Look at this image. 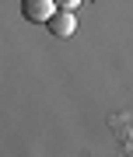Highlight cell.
<instances>
[{
    "label": "cell",
    "mask_w": 133,
    "mask_h": 157,
    "mask_svg": "<svg viewBox=\"0 0 133 157\" xmlns=\"http://www.w3.org/2000/svg\"><path fill=\"white\" fill-rule=\"evenodd\" d=\"M49 32L56 35V39H70V35L77 32V17H74V11H56L53 21H49Z\"/></svg>",
    "instance_id": "2"
},
{
    "label": "cell",
    "mask_w": 133,
    "mask_h": 157,
    "mask_svg": "<svg viewBox=\"0 0 133 157\" xmlns=\"http://www.w3.org/2000/svg\"><path fill=\"white\" fill-rule=\"evenodd\" d=\"M56 11H60L56 0H21V14H25V21H32V25H49Z\"/></svg>",
    "instance_id": "1"
},
{
    "label": "cell",
    "mask_w": 133,
    "mask_h": 157,
    "mask_svg": "<svg viewBox=\"0 0 133 157\" xmlns=\"http://www.w3.org/2000/svg\"><path fill=\"white\" fill-rule=\"evenodd\" d=\"M56 4H60V11H77L81 0H56Z\"/></svg>",
    "instance_id": "3"
}]
</instances>
